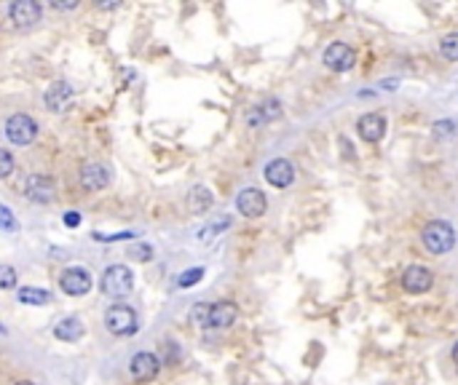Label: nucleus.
Segmentation results:
<instances>
[{"mask_svg":"<svg viewBox=\"0 0 458 385\" xmlns=\"http://www.w3.org/2000/svg\"><path fill=\"white\" fill-rule=\"evenodd\" d=\"M421 241L432 254H447L456 246V231L453 225L445 220H432L424 225L421 231Z\"/></svg>","mask_w":458,"mask_h":385,"instance_id":"obj_1","label":"nucleus"},{"mask_svg":"<svg viewBox=\"0 0 458 385\" xmlns=\"http://www.w3.org/2000/svg\"><path fill=\"white\" fill-rule=\"evenodd\" d=\"M105 327H108V332L118 334V337H123V334H135L137 327H140L137 310L132 308V305H123V302L113 305V308H108V313H105Z\"/></svg>","mask_w":458,"mask_h":385,"instance_id":"obj_2","label":"nucleus"},{"mask_svg":"<svg viewBox=\"0 0 458 385\" xmlns=\"http://www.w3.org/2000/svg\"><path fill=\"white\" fill-rule=\"evenodd\" d=\"M135 286V275L126 265H110L105 273H102V292L113 295V297H123L129 295Z\"/></svg>","mask_w":458,"mask_h":385,"instance_id":"obj_3","label":"nucleus"},{"mask_svg":"<svg viewBox=\"0 0 458 385\" xmlns=\"http://www.w3.org/2000/svg\"><path fill=\"white\" fill-rule=\"evenodd\" d=\"M322 62L327 70H333V73H348V70H354L357 65V54H354V48L348 43H330L324 48L322 54Z\"/></svg>","mask_w":458,"mask_h":385,"instance_id":"obj_4","label":"nucleus"},{"mask_svg":"<svg viewBox=\"0 0 458 385\" xmlns=\"http://www.w3.org/2000/svg\"><path fill=\"white\" fill-rule=\"evenodd\" d=\"M6 137L11 139L14 144H30L35 142V137H38V123L35 118H30L27 112H16L11 115L9 121H6Z\"/></svg>","mask_w":458,"mask_h":385,"instance_id":"obj_5","label":"nucleus"},{"mask_svg":"<svg viewBox=\"0 0 458 385\" xmlns=\"http://www.w3.org/2000/svg\"><path fill=\"white\" fill-rule=\"evenodd\" d=\"M400 284L407 295H426L432 286H434V273L426 268V265H410L402 270Z\"/></svg>","mask_w":458,"mask_h":385,"instance_id":"obj_6","label":"nucleus"},{"mask_svg":"<svg viewBox=\"0 0 458 385\" xmlns=\"http://www.w3.org/2000/svg\"><path fill=\"white\" fill-rule=\"evenodd\" d=\"M236 209H239V214L255 220V217H263V214H266L269 199H266V193L257 190V187H244V190L239 193V199H236Z\"/></svg>","mask_w":458,"mask_h":385,"instance_id":"obj_7","label":"nucleus"},{"mask_svg":"<svg viewBox=\"0 0 458 385\" xmlns=\"http://www.w3.org/2000/svg\"><path fill=\"white\" fill-rule=\"evenodd\" d=\"M24 193L33 204H51L56 199V185L51 176L33 174L27 176V182H24Z\"/></svg>","mask_w":458,"mask_h":385,"instance_id":"obj_8","label":"nucleus"},{"mask_svg":"<svg viewBox=\"0 0 458 385\" xmlns=\"http://www.w3.org/2000/svg\"><path fill=\"white\" fill-rule=\"evenodd\" d=\"M59 286L70 297H80L91 289V273L86 268H68L59 278Z\"/></svg>","mask_w":458,"mask_h":385,"instance_id":"obj_9","label":"nucleus"},{"mask_svg":"<svg viewBox=\"0 0 458 385\" xmlns=\"http://www.w3.org/2000/svg\"><path fill=\"white\" fill-rule=\"evenodd\" d=\"M158 366H161V362H158L156 353L142 351L132 359V364H129V374H132L135 383H150V380L158 374Z\"/></svg>","mask_w":458,"mask_h":385,"instance_id":"obj_10","label":"nucleus"},{"mask_svg":"<svg viewBox=\"0 0 458 385\" xmlns=\"http://www.w3.org/2000/svg\"><path fill=\"white\" fill-rule=\"evenodd\" d=\"M357 134L368 144H378L386 134V118L380 112H365L357 121Z\"/></svg>","mask_w":458,"mask_h":385,"instance_id":"obj_11","label":"nucleus"},{"mask_svg":"<svg viewBox=\"0 0 458 385\" xmlns=\"http://www.w3.org/2000/svg\"><path fill=\"white\" fill-rule=\"evenodd\" d=\"M41 14H43V9L35 0H14L9 6V16L16 27H33L41 19Z\"/></svg>","mask_w":458,"mask_h":385,"instance_id":"obj_12","label":"nucleus"},{"mask_svg":"<svg viewBox=\"0 0 458 385\" xmlns=\"http://www.w3.org/2000/svg\"><path fill=\"white\" fill-rule=\"evenodd\" d=\"M266 182L274 187H290L295 182V166L287 158H274L266 164Z\"/></svg>","mask_w":458,"mask_h":385,"instance_id":"obj_13","label":"nucleus"},{"mask_svg":"<svg viewBox=\"0 0 458 385\" xmlns=\"http://www.w3.org/2000/svg\"><path fill=\"white\" fill-rule=\"evenodd\" d=\"M239 319V308H236L234 302H214L209 305V313H207V324L204 327H212V329H228L234 321Z\"/></svg>","mask_w":458,"mask_h":385,"instance_id":"obj_14","label":"nucleus"},{"mask_svg":"<svg viewBox=\"0 0 458 385\" xmlns=\"http://www.w3.org/2000/svg\"><path fill=\"white\" fill-rule=\"evenodd\" d=\"M43 100H46V107L51 112H65L70 105H73V86L65 83V80H56V83L48 86Z\"/></svg>","mask_w":458,"mask_h":385,"instance_id":"obj_15","label":"nucleus"},{"mask_svg":"<svg viewBox=\"0 0 458 385\" xmlns=\"http://www.w3.org/2000/svg\"><path fill=\"white\" fill-rule=\"evenodd\" d=\"M80 185L89 193H97V190H105L110 185V172L102 164H86L80 169Z\"/></svg>","mask_w":458,"mask_h":385,"instance_id":"obj_16","label":"nucleus"},{"mask_svg":"<svg viewBox=\"0 0 458 385\" xmlns=\"http://www.w3.org/2000/svg\"><path fill=\"white\" fill-rule=\"evenodd\" d=\"M279 115H281L279 100H269L263 102V105H255L252 110L246 112V123H249V126H266V123L276 121Z\"/></svg>","mask_w":458,"mask_h":385,"instance_id":"obj_17","label":"nucleus"},{"mask_svg":"<svg viewBox=\"0 0 458 385\" xmlns=\"http://www.w3.org/2000/svg\"><path fill=\"white\" fill-rule=\"evenodd\" d=\"M83 334H86V327H83V321L76 319V316H68V319H62L54 327V337L62 342H78Z\"/></svg>","mask_w":458,"mask_h":385,"instance_id":"obj_18","label":"nucleus"},{"mask_svg":"<svg viewBox=\"0 0 458 385\" xmlns=\"http://www.w3.org/2000/svg\"><path fill=\"white\" fill-rule=\"evenodd\" d=\"M188 206L193 214H204V211H209V206H212V193L207 190L204 185L193 187L188 196Z\"/></svg>","mask_w":458,"mask_h":385,"instance_id":"obj_19","label":"nucleus"},{"mask_svg":"<svg viewBox=\"0 0 458 385\" xmlns=\"http://www.w3.org/2000/svg\"><path fill=\"white\" fill-rule=\"evenodd\" d=\"M19 302H27V305H48V302H51V292L35 289V286H24V289H19Z\"/></svg>","mask_w":458,"mask_h":385,"instance_id":"obj_20","label":"nucleus"},{"mask_svg":"<svg viewBox=\"0 0 458 385\" xmlns=\"http://www.w3.org/2000/svg\"><path fill=\"white\" fill-rule=\"evenodd\" d=\"M439 54L445 56L447 62H458V33H450L439 41Z\"/></svg>","mask_w":458,"mask_h":385,"instance_id":"obj_21","label":"nucleus"},{"mask_svg":"<svg viewBox=\"0 0 458 385\" xmlns=\"http://www.w3.org/2000/svg\"><path fill=\"white\" fill-rule=\"evenodd\" d=\"M16 270L11 265H0V289H14L16 286Z\"/></svg>","mask_w":458,"mask_h":385,"instance_id":"obj_22","label":"nucleus"},{"mask_svg":"<svg viewBox=\"0 0 458 385\" xmlns=\"http://www.w3.org/2000/svg\"><path fill=\"white\" fill-rule=\"evenodd\" d=\"M228 225H231V217H220V220L212 222L209 228H204V231H202V241H209V238H214V236H217L220 231H225Z\"/></svg>","mask_w":458,"mask_h":385,"instance_id":"obj_23","label":"nucleus"},{"mask_svg":"<svg viewBox=\"0 0 458 385\" xmlns=\"http://www.w3.org/2000/svg\"><path fill=\"white\" fill-rule=\"evenodd\" d=\"M11 172H14V155L0 147V179H6Z\"/></svg>","mask_w":458,"mask_h":385,"instance_id":"obj_24","label":"nucleus"},{"mask_svg":"<svg viewBox=\"0 0 458 385\" xmlns=\"http://www.w3.org/2000/svg\"><path fill=\"white\" fill-rule=\"evenodd\" d=\"M0 228H6V231L16 228V217L11 214V209H9V206H0Z\"/></svg>","mask_w":458,"mask_h":385,"instance_id":"obj_25","label":"nucleus"},{"mask_svg":"<svg viewBox=\"0 0 458 385\" xmlns=\"http://www.w3.org/2000/svg\"><path fill=\"white\" fill-rule=\"evenodd\" d=\"M202 275H204L202 268H196V270H185V273L179 275V281H177V284H179V286H190V284H196V281H199Z\"/></svg>","mask_w":458,"mask_h":385,"instance_id":"obj_26","label":"nucleus"},{"mask_svg":"<svg viewBox=\"0 0 458 385\" xmlns=\"http://www.w3.org/2000/svg\"><path fill=\"white\" fill-rule=\"evenodd\" d=\"M207 313H209V305H196V308L190 310V321H196V324H207Z\"/></svg>","mask_w":458,"mask_h":385,"instance_id":"obj_27","label":"nucleus"},{"mask_svg":"<svg viewBox=\"0 0 458 385\" xmlns=\"http://www.w3.org/2000/svg\"><path fill=\"white\" fill-rule=\"evenodd\" d=\"M434 132H437V137H439V134H442V137H450V134H453V121H437L434 123Z\"/></svg>","mask_w":458,"mask_h":385,"instance_id":"obj_28","label":"nucleus"},{"mask_svg":"<svg viewBox=\"0 0 458 385\" xmlns=\"http://www.w3.org/2000/svg\"><path fill=\"white\" fill-rule=\"evenodd\" d=\"M78 222H80L78 211H68V214H65V225H70V228H76Z\"/></svg>","mask_w":458,"mask_h":385,"instance_id":"obj_29","label":"nucleus"},{"mask_svg":"<svg viewBox=\"0 0 458 385\" xmlns=\"http://www.w3.org/2000/svg\"><path fill=\"white\" fill-rule=\"evenodd\" d=\"M150 254H153V249H150V246H140V249L135 252V257H137V260H147Z\"/></svg>","mask_w":458,"mask_h":385,"instance_id":"obj_30","label":"nucleus"},{"mask_svg":"<svg viewBox=\"0 0 458 385\" xmlns=\"http://www.w3.org/2000/svg\"><path fill=\"white\" fill-rule=\"evenodd\" d=\"M51 6H54V9H76V6H78V3H59V0H54V3H51Z\"/></svg>","mask_w":458,"mask_h":385,"instance_id":"obj_31","label":"nucleus"},{"mask_svg":"<svg viewBox=\"0 0 458 385\" xmlns=\"http://www.w3.org/2000/svg\"><path fill=\"white\" fill-rule=\"evenodd\" d=\"M450 356H453V364H456V369H458V342L453 345V353H450Z\"/></svg>","mask_w":458,"mask_h":385,"instance_id":"obj_32","label":"nucleus"},{"mask_svg":"<svg viewBox=\"0 0 458 385\" xmlns=\"http://www.w3.org/2000/svg\"><path fill=\"white\" fill-rule=\"evenodd\" d=\"M16 385H35V383H30V380H22V383H16Z\"/></svg>","mask_w":458,"mask_h":385,"instance_id":"obj_33","label":"nucleus"}]
</instances>
